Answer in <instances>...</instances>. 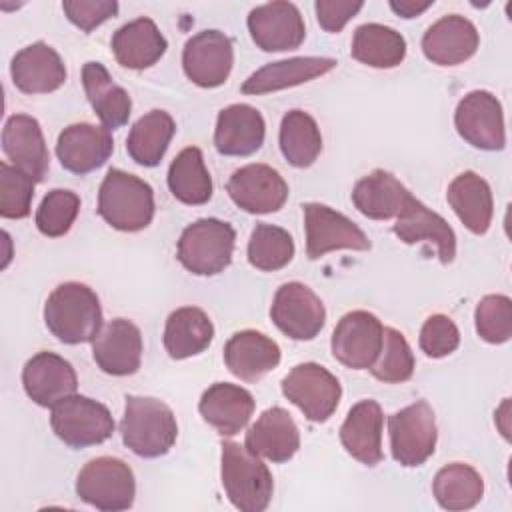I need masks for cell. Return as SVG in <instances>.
<instances>
[{
	"instance_id": "obj_13",
	"label": "cell",
	"mask_w": 512,
	"mask_h": 512,
	"mask_svg": "<svg viewBox=\"0 0 512 512\" xmlns=\"http://www.w3.org/2000/svg\"><path fill=\"white\" fill-rule=\"evenodd\" d=\"M384 326L368 310H352L346 312L330 340V348L334 358L352 370H368L382 346Z\"/></svg>"
},
{
	"instance_id": "obj_21",
	"label": "cell",
	"mask_w": 512,
	"mask_h": 512,
	"mask_svg": "<svg viewBox=\"0 0 512 512\" xmlns=\"http://www.w3.org/2000/svg\"><path fill=\"white\" fill-rule=\"evenodd\" d=\"M478 46L480 36L476 26L460 14L442 16L422 36L424 56L438 66H458L470 60Z\"/></svg>"
},
{
	"instance_id": "obj_22",
	"label": "cell",
	"mask_w": 512,
	"mask_h": 512,
	"mask_svg": "<svg viewBox=\"0 0 512 512\" xmlns=\"http://www.w3.org/2000/svg\"><path fill=\"white\" fill-rule=\"evenodd\" d=\"M392 230L404 244H434L442 264H450L456 256V234L452 226L414 196L406 200Z\"/></svg>"
},
{
	"instance_id": "obj_26",
	"label": "cell",
	"mask_w": 512,
	"mask_h": 512,
	"mask_svg": "<svg viewBox=\"0 0 512 512\" xmlns=\"http://www.w3.org/2000/svg\"><path fill=\"white\" fill-rule=\"evenodd\" d=\"M264 136V118L250 104H230L216 118L214 146L224 156H250L260 150Z\"/></svg>"
},
{
	"instance_id": "obj_47",
	"label": "cell",
	"mask_w": 512,
	"mask_h": 512,
	"mask_svg": "<svg viewBox=\"0 0 512 512\" xmlns=\"http://www.w3.org/2000/svg\"><path fill=\"white\" fill-rule=\"evenodd\" d=\"M362 8V0H318L314 4L316 20L326 32H340Z\"/></svg>"
},
{
	"instance_id": "obj_17",
	"label": "cell",
	"mask_w": 512,
	"mask_h": 512,
	"mask_svg": "<svg viewBox=\"0 0 512 512\" xmlns=\"http://www.w3.org/2000/svg\"><path fill=\"white\" fill-rule=\"evenodd\" d=\"M92 356L98 368L110 376H130L142 364L140 328L126 320H110L92 340Z\"/></svg>"
},
{
	"instance_id": "obj_35",
	"label": "cell",
	"mask_w": 512,
	"mask_h": 512,
	"mask_svg": "<svg viewBox=\"0 0 512 512\" xmlns=\"http://www.w3.org/2000/svg\"><path fill=\"white\" fill-rule=\"evenodd\" d=\"M174 132L176 122L166 110H150L130 128L126 152L136 164L152 168L164 158Z\"/></svg>"
},
{
	"instance_id": "obj_33",
	"label": "cell",
	"mask_w": 512,
	"mask_h": 512,
	"mask_svg": "<svg viewBox=\"0 0 512 512\" xmlns=\"http://www.w3.org/2000/svg\"><path fill=\"white\" fill-rule=\"evenodd\" d=\"M82 84L86 98L104 128L116 130L128 122L132 100L128 92L112 80L104 64L86 62L82 68Z\"/></svg>"
},
{
	"instance_id": "obj_9",
	"label": "cell",
	"mask_w": 512,
	"mask_h": 512,
	"mask_svg": "<svg viewBox=\"0 0 512 512\" xmlns=\"http://www.w3.org/2000/svg\"><path fill=\"white\" fill-rule=\"evenodd\" d=\"M282 394L312 422H326L338 408L342 386L316 362H302L282 378Z\"/></svg>"
},
{
	"instance_id": "obj_15",
	"label": "cell",
	"mask_w": 512,
	"mask_h": 512,
	"mask_svg": "<svg viewBox=\"0 0 512 512\" xmlns=\"http://www.w3.org/2000/svg\"><path fill=\"white\" fill-rule=\"evenodd\" d=\"M232 202L248 214L278 212L288 200V184L268 164H246L232 172L226 184Z\"/></svg>"
},
{
	"instance_id": "obj_12",
	"label": "cell",
	"mask_w": 512,
	"mask_h": 512,
	"mask_svg": "<svg viewBox=\"0 0 512 512\" xmlns=\"http://www.w3.org/2000/svg\"><path fill=\"white\" fill-rule=\"evenodd\" d=\"M454 126L460 138L478 150L492 152L506 146L502 104L488 90H472L458 102Z\"/></svg>"
},
{
	"instance_id": "obj_44",
	"label": "cell",
	"mask_w": 512,
	"mask_h": 512,
	"mask_svg": "<svg viewBox=\"0 0 512 512\" xmlns=\"http://www.w3.org/2000/svg\"><path fill=\"white\" fill-rule=\"evenodd\" d=\"M34 180L8 162H0V216L20 220L30 214Z\"/></svg>"
},
{
	"instance_id": "obj_37",
	"label": "cell",
	"mask_w": 512,
	"mask_h": 512,
	"mask_svg": "<svg viewBox=\"0 0 512 512\" xmlns=\"http://www.w3.org/2000/svg\"><path fill=\"white\" fill-rule=\"evenodd\" d=\"M432 494L444 510H470L482 500L484 480L470 464L452 462L436 472L432 480Z\"/></svg>"
},
{
	"instance_id": "obj_10",
	"label": "cell",
	"mask_w": 512,
	"mask_h": 512,
	"mask_svg": "<svg viewBox=\"0 0 512 512\" xmlns=\"http://www.w3.org/2000/svg\"><path fill=\"white\" fill-rule=\"evenodd\" d=\"M304 208L306 228V254L310 260H318L334 250L364 252L370 248V240L364 230L342 212L320 204L308 202Z\"/></svg>"
},
{
	"instance_id": "obj_49",
	"label": "cell",
	"mask_w": 512,
	"mask_h": 512,
	"mask_svg": "<svg viewBox=\"0 0 512 512\" xmlns=\"http://www.w3.org/2000/svg\"><path fill=\"white\" fill-rule=\"evenodd\" d=\"M494 422L500 430V434L510 440V398H504V402L494 412Z\"/></svg>"
},
{
	"instance_id": "obj_24",
	"label": "cell",
	"mask_w": 512,
	"mask_h": 512,
	"mask_svg": "<svg viewBox=\"0 0 512 512\" xmlns=\"http://www.w3.org/2000/svg\"><path fill=\"white\" fill-rule=\"evenodd\" d=\"M252 394L230 382H216L208 386L198 402L200 416L220 436H234L246 428L254 414Z\"/></svg>"
},
{
	"instance_id": "obj_40",
	"label": "cell",
	"mask_w": 512,
	"mask_h": 512,
	"mask_svg": "<svg viewBox=\"0 0 512 512\" xmlns=\"http://www.w3.org/2000/svg\"><path fill=\"white\" fill-rule=\"evenodd\" d=\"M294 258V240L288 230L274 224H256L248 240V262L262 270L274 272L288 266Z\"/></svg>"
},
{
	"instance_id": "obj_6",
	"label": "cell",
	"mask_w": 512,
	"mask_h": 512,
	"mask_svg": "<svg viewBox=\"0 0 512 512\" xmlns=\"http://www.w3.org/2000/svg\"><path fill=\"white\" fill-rule=\"evenodd\" d=\"M76 494L86 504L104 512L128 510L134 504L136 496L134 472L120 458H92L78 472Z\"/></svg>"
},
{
	"instance_id": "obj_14",
	"label": "cell",
	"mask_w": 512,
	"mask_h": 512,
	"mask_svg": "<svg viewBox=\"0 0 512 512\" xmlns=\"http://www.w3.org/2000/svg\"><path fill=\"white\" fill-rule=\"evenodd\" d=\"M234 64L232 40L220 30H202L186 40L182 68L190 82L200 88L222 86Z\"/></svg>"
},
{
	"instance_id": "obj_23",
	"label": "cell",
	"mask_w": 512,
	"mask_h": 512,
	"mask_svg": "<svg viewBox=\"0 0 512 512\" xmlns=\"http://www.w3.org/2000/svg\"><path fill=\"white\" fill-rule=\"evenodd\" d=\"M10 76L24 94H48L66 82V66L50 44L34 42L14 54Z\"/></svg>"
},
{
	"instance_id": "obj_1",
	"label": "cell",
	"mask_w": 512,
	"mask_h": 512,
	"mask_svg": "<svg viewBox=\"0 0 512 512\" xmlns=\"http://www.w3.org/2000/svg\"><path fill=\"white\" fill-rule=\"evenodd\" d=\"M44 322L64 344L92 342L102 330V306L90 286L64 282L46 298Z\"/></svg>"
},
{
	"instance_id": "obj_45",
	"label": "cell",
	"mask_w": 512,
	"mask_h": 512,
	"mask_svg": "<svg viewBox=\"0 0 512 512\" xmlns=\"http://www.w3.org/2000/svg\"><path fill=\"white\" fill-rule=\"evenodd\" d=\"M420 348L428 358H444L460 344V330L446 314H432L420 328Z\"/></svg>"
},
{
	"instance_id": "obj_27",
	"label": "cell",
	"mask_w": 512,
	"mask_h": 512,
	"mask_svg": "<svg viewBox=\"0 0 512 512\" xmlns=\"http://www.w3.org/2000/svg\"><path fill=\"white\" fill-rule=\"evenodd\" d=\"M244 446L256 456L280 464L298 452L300 432L288 410L272 406L248 428Z\"/></svg>"
},
{
	"instance_id": "obj_41",
	"label": "cell",
	"mask_w": 512,
	"mask_h": 512,
	"mask_svg": "<svg viewBox=\"0 0 512 512\" xmlns=\"http://www.w3.org/2000/svg\"><path fill=\"white\" fill-rule=\"evenodd\" d=\"M414 366V354L404 334L398 332L396 328L384 326L380 352L374 364L368 368L372 376L386 384H400L412 378Z\"/></svg>"
},
{
	"instance_id": "obj_32",
	"label": "cell",
	"mask_w": 512,
	"mask_h": 512,
	"mask_svg": "<svg viewBox=\"0 0 512 512\" xmlns=\"http://www.w3.org/2000/svg\"><path fill=\"white\" fill-rule=\"evenodd\" d=\"M410 196V190L382 168L372 170L352 188V204L370 220L396 218Z\"/></svg>"
},
{
	"instance_id": "obj_19",
	"label": "cell",
	"mask_w": 512,
	"mask_h": 512,
	"mask_svg": "<svg viewBox=\"0 0 512 512\" xmlns=\"http://www.w3.org/2000/svg\"><path fill=\"white\" fill-rule=\"evenodd\" d=\"M4 156L18 170L26 172L34 182H42L50 168V154L42 128L34 116L14 114L2 130Z\"/></svg>"
},
{
	"instance_id": "obj_7",
	"label": "cell",
	"mask_w": 512,
	"mask_h": 512,
	"mask_svg": "<svg viewBox=\"0 0 512 512\" xmlns=\"http://www.w3.org/2000/svg\"><path fill=\"white\" fill-rule=\"evenodd\" d=\"M50 426L54 434L70 448H86L106 442L114 434L110 410L80 394L66 396L50 408Z\"/></svg>"
},
{
	"instance_id": "obj_25",
	"label": "cell",
	"mask_w": 512,
	"mask_h": 512,
	"mask_svg": "<svg viewBox=\"0 0 512 512\" xmlns=\"http://www.w3.org/2000/svg\"><path fill=\"white\" fill-rule=\"evenodd\" d=\"M382 426L384 414L380 404L370 398L360 400L348 410L340 426V442L354 460L364 466H376L384 458Z\"/></svg>"
},
{
	"instance_id": "obj_30",
	"label": "cell",
	"mask_w": 512,
	"mask_h": 512,
	"mask_svg": "<svg viewBox=\"0 0 512 512\" xmlns=\"http://www.w3.org/2000/svg\"><path fill=\"white\" fill-rule=\"evenodd\" d=\"M112 52L120 66L144 70L154 66L166 52L168 42L152 18L140 16L112 34Z\"/></svg>"
},
{
	"instance_id": "obj_36",
	"label": "cell",
	"mask_w": 512,
	"mask_h": 512,
	"mask_svg": "<svg viewBox=\"0 0 512 512\" xmlns=\"http://www.w3.org/2000/svg\"><path fill=\"white\" fill-rule=\"evenodd\" d=\"M350 54L370 68H396L406 58V40L390 26L368 22L354 30Z\"/></svg>"
},
{
	"instance_id": "obj_42",
	"label": "cell",
	"mask_w": 512,
	"mask_h": 512,
	"mask_svg": "<svg viewBox=\"0 0 512 512\" xmlns=\"http://www.w3.org/2000/svg\"><path fill=\"white\" fill-rule=\"evenodd\" d=\"M78 212H80L78 194L66 188H54L42 198L38 206L36 228L48 238L64 236L72 228Z\"/></svg>"
},
{
	"instance_id": "obj_29",
	"label": "cell",
	"mask_w": 512,
	"mask_h": 512,
	"mask_svg": "<svg viewBox=\"0 0 512 512\" xmlns=\"http://www.w3.org/2000/svg\"><path fill=\"white\" fill-rule=\"evenodd\" d=\"M336 64L338 62L334 58H326V56H296V58L270 62L258 68L254 74H250L244 80L242 92L260 96V94L292 88V86L310 82L318 76H324L326 72L334 70Z\"/></svg>"
},
{
	"instance_id": "obj_28",
	"label": "cell",
	"mask_w": 512,
	"mask_h": 512,
	"mask_svg": "<svg viewBox=\"0 0 512 512\" xmlns=\"http://www.w3.org/2000/svg\"><path fill=\"white\" fill-rule=\"evenodd\" d=\"M280 346L258 330H240L224 346L226 368L244 382H258L280 364Z\"/></svg>"
},
{
	"instance_id": "obj_2",
	"label": "cell",
	"mask_w": 512,
	"mask_h": 512,
	"mask_svg": "<svg viewBox=\"0 0 512 512\" xmlns=\"http://www.w3.org/2000/svg\"><path fill=\"white\" fill-rule=\"evenodd\" d=\"M120 434L140 458L164 456L176 442L178 424L168 404L150 396H126Z\"/></svg>"
},
{
	"instance_id": "obj_39",
	"label": "cell",
	"mask_w": 512,
	"mask_h": 512,
	"mask_svg": "<svg viewBox=\"0 0 512 512\" xmlns=\"http://www.w3.org/2000/svg\"><path fill=\"white\" fill-rule=\"evenodd\" d=\"M280 150L294 168H308L322 152V134L316 120L304 110H290L280 122Z\"/></svg>"
},
{
	"instance_id": "obj_43",
	"label": "cell",
	"mask_w": 512,
	"mask_h": 512,
	"mask_svg": "<svg viewBox=\"0 0 512 512\" xmlns=\"http://www.w3.org/2000/svg\"><path fill=\"white\" fill-rule=\"evenodd\" d=\"M478 336L488 344H504L512 336V300L506 294L484 296L474 310Z\"/></svg>"
},
{
	"instance_id": "obj_5",
	"label": "cell",
	"mask_w": 512,
	"mask_h": 512,
	"mask_svg": "<svg viewBox=\"0 0 512 512\" xmlns=\"http://www.w3.org/2000/svg\"><path fill=\"white\" fill-rule=\"evenodd\" d=\"M234 244L236 232L228 222L200 218L182 230L176 244V258L196 276H216L230 266Z\"/></svg>"
},
{
	"instance_id": "obj_18",
	"label": "cell",
	"mask_w": 512,
	"mask_h": 512,
	"mask_svg": "<svg viewBox=\"0 0 512 512\" xmlns=\"http://www.w3.org/2000/svg\"><path fill=\"white\" fill-rule=\"evenodd\" d=\"M114 140L108 128L78 122L66 126L56 142V156L64 170L72 174H88L110 158Z\"/></svg>"
},
{
	"instance_id": "obj_8",
	"label": "cell",
	"mask_w": 512,
	"mask_h": 512,
	"mask_svg": "<svg viewBox=\"0 0 512 512\" xmlns=\"http://www.w3.org/2000/svg\"><path fill=\"white\" fill-rule=\"evenodd\" d=\"M388 434L392 458L400 466H422L436 450L438 430L432 406L426 400H416L394 412L388 418Z\"/></svg>"
},
{
	"instance_id": "obj_20",
	"label": "cell",
	"mask_w": 512,
	"mask_h": 512,
	"mask_svg": "<svg viewBox=\"0 0 512 512\" xmlns=\"http://www.w3.org/2000/svg\"><path fill=\"white\" fill-rule=\"evenodd\" d=\"M22 384L32 402L44 408H52L66 396L76 394L78 378L68 360L44 350L34 354L24 364Z\"/></svg>"
},
{
	"instance_id": "obj_46",
	"label": "cell",
	"mask_w": 512,
	"mask_h": 512,
	"mask_svg": "<svg viewBox=\"0 0 512 512\" xmlns=\"http://www.w3.org/2000/svg\"><path fill=\"white\" fill-rule=\"evenodd\" d=\"M66 18L82 32H92L118 14L116 0H66L62 2Z\"/></svg>"
},
{
	"instance_id": "obj_3",
	"label": "cell",
	"mask_w": 512,
	"mask_h": 512,
	"mask_svg": "<svg viewBox=\"0 0 512 512\" xmlns=\"http://www.w3.org/2000/svg\"><path fill=\"white\" fill-rule=\"evenodd\" d=\"M154 190L142 178L110 168L98 190V214L120 232L144 230L154 218Z\"/></svg>"
},
{
	"instance_id": "obj_48",
	"label": "cell",
	"mask_w": 512,
	"mask_h": 512,
	"mask_svg": "<svg viewBox=\"0 0 512 512\" xmlns=\"http://www.w3.org/2000/svg\"><path fill=\"white\" fill-rule=\"evenodd\" d=\"M432 4L434 0H390V8L402 18H416Z\"/></svg>"
},
{
	"instance_id": "obj_16",
	"label": "cell",
	"mask_w": 512,
	"mask_h": 512,
	"mask_svg": "<svg viewBox=\"0 0 512 512\" xmlns=\"http://www.w3.org/2000/svg\"><path fill=\"white\" fill-rule=\"evenodd\" d=\"M248 30L264 52L296 50L306 38L304 18L292 2H268L250 10Z\"/></svg>"
},
{
	"instance_id": "obj_11",
	"label": "cell",
	"mask_w": 512,
	"mask_h": 512,
	"mask_svg": "<svg viewBox=\"0 0 512 512\" xmlns=\"http://www.w3.org/2000/svg\"><path fill=\"white\" fill-rule=\"evenodd\" d=\"M270 318L288 338L312 340L324 328L326 308L310 286L302 282H286L274 294Z\"/></svg>"
},
{
	"instance_id": "obj_31",
	"label": "cell",
	"mask_w": 512,
	"mask_h": 512,
	"mask_svg": "<svg viewBox=\"0 0 512 512\" xmlns=\"http://www.w3.org/2000/svg\"><path fill=\"white\" fill-rule=\"evenodd\" d=\"M446 200L472 234L480 236L488 232L494 214V198L488 182L480 174L472 170L458 174L448 184Z\"/></svg>"
},
{
	"instance_id": "obj_34",
	"label": "cell",
	"mask_w": 512,
	"mask_h": 512,
	"mask_svg": "<svg viewBox=\"0 0 512 512\" xmlns=\"http://www.w3.org/2000/svg\"><path fill=\"white\" fill-rule=\"evenodd\" d=\"M212 338L214 326L202 308L182 306L166 318L164 348L174 360L202 354L212 344Z\"/></svg>"
},
{
	"instance_id": "obj_4",
	"label": "cell",
	"mask_w": 512,
	"mask_h": 512,
	"mask_svg": "<svg viewBox=\"0 0 512 512\" xmlns=\"http://www.w3.org/2000/svg\"><path fill=\"white\" fill-rule=\"evenodd\" d=\"M220 478L224 492L240 512H262L268 508L274 492V480L268 466L238 442H222Z\"/></svg>"
},
{
	"instance_id": "obj_38",
	"label": "cell",
	"mask_w": 512,
	"mask_h": 512,
	"mask_svg": "<svg viewBox=\"0 0 512 512\" xmlns=\"http://www.w3.org/2000/svg\"><path fill=\"white\" fill-rule=\"evenodd\" d=\"M168 188L176 200L188 206H200L212 198V178L200 148L188 146L172 160Z\"/></svg>"
}]
</instances>
